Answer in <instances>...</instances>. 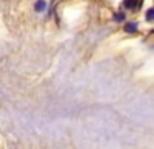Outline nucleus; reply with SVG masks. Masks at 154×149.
<instances>
[{"instance_id": "f257e3e1", "label": "nucleus", "mask_w": 154, "mask_h": 149, "mask_svg": "<svg viewBox=\"0 0 154 149\" xmlns=\"http://www.w3.org/2000/svg\"><path fill=\"white\" fill-rule=\"evenodd\" d=\"M136 29H137V23L136 22H128L125 25V31L126 32H136Z\"/></svg>"}, {"instance_id": "f03ea898", "label": "nucleus", "mask_w": 154, "mask_h": 149, "mask_svg": "<svg viewBox=\"0 0 154 149\" xmlns=\"http://www.w3.org/2000/svg\"><path fill=\"white\" fill-rule=\"evenodd\" d=\"M35 11H38V12H42V11H45V8H46V3H45V0H38V2H35Z\"/></svg>"}, {"instance_id": "20e7f679", "label": "nucleus", "mask_w": 154, "mask_h": 149, "mask_svg": "<svg viewBox=\"0 0 154 149\" xmlns=\"http://www.w3.org/2000/svg\"><path fill=\"white\" fill-rule=\"evenodd\" d=\"M152 17H154V9L151 8V9H148V12H146V20H148V22H151V20H152Z\"/></svg>"}, {"instance_id": "39448f33", "label": "nucleus", "mask_w": 154, "mask_h": 149, "mask_svg": "<svg viewBox=\"0 0 154 149\" xmlns=\"http://www.w3.org/2000/svg\"><path fill=\"white\" fill-rule=\"evenodd\" d=\"M114 20H116V22H122V20H123V14H116V16H114Z\"/></svg>"}, {"instance_id": "7ed1b4c3", "label": "nucleus", "mask_w": 154, "mask_h": 149, "mask_svg": "<svg viewBox=\"0 0 154 149\" xmlns=\"http://www.w3.org/2000/svg\"><path fill=\"white\" fill-rule=\"evenodd\" d=\"M136 3H137V0H125V6L128 9H133L136 6Z\"/></svg>"}]
</instances>
